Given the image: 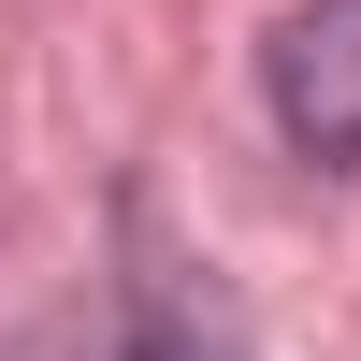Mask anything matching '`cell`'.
Wrapping results in <instances>:
<instances>
[{"mask_svg": "<svg viewBox=\"0 0 361 361\" xmlns=\"http://www.w3.org/2000/svg\"><path fill=\"white\" fill-rule=\"evenodd\" d=\"M260 102L304 159H361V0H289L260 29Z\"/></svg>", "mask_w": 361, "mask_h": 361, "instance_id": "1", "label": "cell"}, {"mask_svg": "<svg viewBox=\"0 0 361 361\" xmlns=\"http://www.w3.org/2000/svg\"><path fill=\"white\" fill-rule=\"evenodd\" d=\"M130 361H246L231 304H217V289H202L145 217H130Z\"/></svg>", "mask_w": 361, "mask_h": 361, "instance_id": "2", "label": "cell"}]
</instances>
